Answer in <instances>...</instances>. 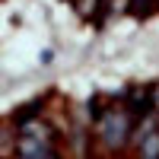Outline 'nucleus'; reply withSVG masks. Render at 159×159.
I'll return each mask as SVG.
<instances>
[{
	"instance_id": "f03ea898",
	"label": "nucleus",
	"mask_w": 159,
	"mask_h": 159,
	"mask_svg": "<svg viewBox=\"0 0 159 159\" xmlns=\"http://www.w3.org/2000/svg\"><path fill=\"white\" fill-rule=\"evenodd\" d=\"M137 150H140V156H159V127H153L150 134L137 143Z\"/></svg>"
},
{
	"instance_id": "f257e3e1",
	"label": "nucleus",
	"mask_w": 159,
	"mask_h": 159,
	"mask_svg": "<svg viewBox=\"0 0 159 159\" xmlns=\"http://www.w3.org/2000/svg\"><path fill=\"white\" fill-rule=\"evenodd\" d=\"M96 130H99V137L108 143V147H121L124 137H130V115L127 111H102L96 118Z\"/></svg>"
}]
</instances>
